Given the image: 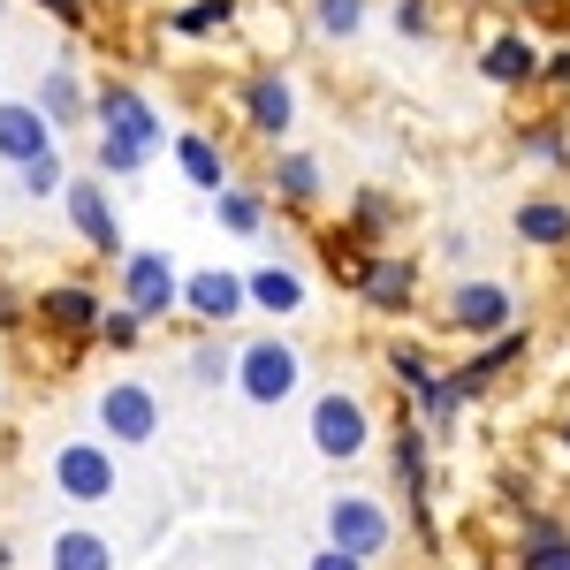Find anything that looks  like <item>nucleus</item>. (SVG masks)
Returning <instances> with one entry per match:
<instances>
[{
	"label": "nucleus",
	"mask_w": 570,
	"mask_h": 570,
	"mask_svg": "<svg viewBox=\"0 0 570 570\" xmlns=\"http://www.w3.org/2000/svg\"><path fill=\"white\" fill-rule=\"evenodd\" d=\"M91 343H99V351H115V357H130L137 343H145V320H137L130 305H115V297H107V312H99V335H91Z\"/></svg>",
	"instance_id": "72a5a7b5"
},
{
	"label": "nucleus",
	"mask_w": 570,
	"mask_h": 570,
	"mask_svg": "<svg viewBox=\"0 0 570 570\" xmlns=\"http://www.w3.org/2000/svg\"><path fill=\"white\" fill-rule=\"evenodd\" d=\"M228 389L244 403H259V411H282L289 395L305 389V351L289 335H252V343H236V381Z\"/></svg>",
	"instance_id": "f257e3e1"
},
{
	"label": "nucleus",
	"mask_w": 570,
	"mask_h": 570,
	"mask_svg": "<svg viewBox=\"0 0 570 570\" xmlns=\"http://www.w3.org/2000/svg\"><path fill=\"white\" fill-rule=\"evenodd\" d=\"M61 214H69V228H77V244H85V252H99V259H122V214H115L107 183L91 176V168L61 183Z\"/></svg>",
	"instance_id": "9b49d317"
},
{
	"label": "nucleus",
	"mask_w": 570,
	"mask_h": 570,
	"mask_svg": "<svg viewBox=\"0 0 570 570\" xmlns=\"http://www.w3.org/2000/svg\"><path fill=\"white\" fill-rule=\"evenodd\" d=\"M236 107H244V130L266 137V145H289V130H297V85H289L282 61H259L236 91Z\"/></svg>",
	"instance_id": "1a4fd4ad"
},
{
	"label": "nucleus",
	"mask_w": 570,
	"mask_h": 570,
	"mask_svg": "<svg viewBox=\"0 0 570 570\" xmlns=\"http://www.w3.org/2000/svg\"><path fill=\"white\" fill-rule=\"evenodd\" d=\"M168 145H176V168H183V183H190V190H206V198H214L220 183H236L228 153H220V145H214L206 130H176Z\"/></svg>",
	"instance_id": "5701e85b"
},
{
	"label": "nucleus",
	"mask_w": 570,
	"mask_h": 570,
	"mask_svg": "<svg viewBox=\"0 0 570 570\" xmlns=\"http://www.w3.org/2000/svg\"><path fill=\"white\" fill-rule=\"evenodd\" d=\"M510 570H570V532L556 518H525L518 532V563Z\"/></svg>",
	"instance_id": "393cba45"
},
{
	"label": "nucleus",
	"mask_w": 570,
	"mask_h": 570,
	"mask_svg": "<svg viewBox=\"0 0 570 570\" xmlns=\"http://www.w3.org/2000/svg\"><path fill=\"white\" fill-rule=\"evenodd\" d=\"M381 365H389V381L403 389V403H419V395H426V389L441 381V365H426V357L411 351V343H395V351L381 357Z\"/></svg>",
	"instance_id": "2f4dec72"
},
{
	"label": "nucleus",
	"mask_w": 570,
	"mask_h": 570,
	"mask_svg": "<svg viewBox=\"0 0 570 570\" xmlns=\"http://www.w3.org/2000/svg\"><path fill=\"white\" fill-rule=\"evenodd\" d=\"M389 23H395V39H411V46L441 39V8H434V0H395Z\"/></svg>",
	"instance_id": "f704fd0d"
},
{
	"label": "nucleus",
	"mask_w": 570,
	"mask_h": 570,
	"mask_svg": "<svg viewBox=\"0 0 570 570\" xmlns=\"http://www.w3.org/2000/svg\"><path fill=\"white\" fill-rule=\"evenodd\" d=\"M0 16H8V0H0Z\"/></svg>",
	"instance_id": "37998d69"
},
{
	"label": "nucleus",
	"mask_w": 570,
	"mask_h": 570,
	"mask_svg": "<svg viewBox=\"0 0 570 570\" xmlns=\"http://www.w3.org/2000/svg\"><path fill=\"white\" fill-rule=\"evenodd\" d=\"M39 153H53L46 115L31 99H8V91H0V168H23V160H39Z\"/></svg>",
	"instance_id": "aec40b11"
},
{
	"label": "nucleus",
	"mask_w": 570,
	"mask_h": 570,
	"mask_svg": "<svg viewBox=\"0 0 570 570\" xmlns=\"http://www.w3.org/2000/svg\"><path fill=\"white\" fill-rule=\"evenodd\" d=\"M91 411H99V441L107 449H153L160 441V389L137 381V373L107 381V389L91 395Z\"/></svg>",
	"instance_id": "20e7f679"
},
{
	"label": "nucleus",
	"mask_w": 570,
	"mask_h": 570,
	"mask_svg": "<svg viewBox=\"0 0 570 570\" xmlns=\"http://www.w3.org/2000/svg\"><path fill=\"white\" fill-rule=\"evenodd\" d=\"M441 327L464 335V343H487V335L518 327V289L494 282V274H456V289L441 297Z\"/></svg>",
	"instance_id": "39448f33"
},
{
	"label": "nucleus",
	"mask_w": 570,
	"mask_h": 570,
	"mask_svg": "<svg viewBox=\"0 0 570 570\" xmlns=\"http://www.w3.org/2000/svg\"><path fill=\"white\" fill-rule=\"evenodd\" d=\"M532 91H570V46L540 53V85H532Z\"/></svg>",
	"instance_id": "e433bc0d"
},
{
	"label": "nucleus",
	"mask_w": 570,
	"mask_h": 570,
	"mask_svg": "<svg viewBox=\"0 0 570 570\" xmlns=\"http://www.w3.org/2000/svg\"><path fill=\"white\" fill-rule=\"evenodd\" d=\"M510 8H548V0H510Z\"/></svg>",
	"instance_id": "a19ab883"
},
{
	"label": "nucleus",
	"mask_w": 570,
	"mask_h": 570,
	"mask_svg": "<svg viewBox=\"0 0 570 570\" xmlns=\"http://www.w3.org/2000/svg\"><path fill=\"white\" fill-rule=\"evenodd\" d=\"M525 357H532V327H502V335H487L480 351L464 357V365H449V373H456V389H464L472 403H480V395L494 389L502 373H518Z\"/></svg>",
	"instance_id": "2eb2a0df"
},
{
	"label": "nucleus",
	"mask_w": 570,
	"mask_h": 570,
	"mask_svg": "<svg viewBox=\"0 0 570 570\" xmlns=\"http://www.w3.org/2000/svg\"><path fill=\"white\" fill-rule=\"evenodd\" d=\"M518 153H525L540 176H570V122H563V115L525 122V130H518Z\"/></svg>",
	"instance_id": "a878e982"
},
{
	"label": "nucleus",
	"mask_w": 570,
	"mask_h": 570,
	"mask_svg": "<svg viewBox=\"0 0 570 570\" xmlns=\"http://www.w3.org/2000/svg\"><path fill=\"white\" fill-rule=\"evenodd\" d=\"M99 312H107V289H91V282H46L39 297H31V320H39L53 343H69V351H85L91 335H99Z\"/></svg>",
	"instance_id": "6e6552de"
},
{
	"label": "nucleus",
	"mask_w": 570,
	"mask_h": 570,
	"mask_svg": "<svg viewBox=\"0 0 570 570\" xmlns=\"http://www.w3.org/2000/svg\"><path fill=\"white\" fill-rule=\"evenodd\" d=\"M228 23H236V0H183V8H168V31L176 39H214Z\"/></svg>",
	"instance_id": "cd10ccee"
},
{
	"label": "nucleus",
	"mask_w": 570,
	"mask_h": 570,
	"mask_svg": "<svg viewBox=\"0 0 570 570\" xmlns=\"http://www.w3.org/2000/svg\"><path fill=\"white\" fill-rule=\"evenodd\" d=\"M365 259H373V244L357 236L351 220H343V228H320V266H327V274H335L343 289H351L357 274H365Z\"/></svg>",
	"instance_id": "bb28decb"
},
{
	"label": "nucleus",
	"mask_w": 570,
	"mask_h": 570,
	"mask_svg": "<svg viewBox=\"0 0 570 570\" xmlns=\"http://www.w3.org/2000/svg\"><path fill=\"white\" fill-rule=\"evenodd\" d=\"M46 570H115V540L99 525H61L46 540Z\"/></svg>",
	"instance_id": "b1692460"
},
{
	"label": "nucleus",
	"mask_w": 570,
	"mask_h": 570,
	"mask_svg": "<svg viewBox=\"0 0 570 570\" xmlns=\"http://www.w3.org/2000/svg\"><path fill=\"white\" fill-rule=\"evenodd\" d=\"M244 305H252V297H244V274H236V266H190V274H183V312H190L206 335H220L228 320H244Z\"/></svg>",
	"instance_id": "4468645a"
},
{
	"label": "nucleus",
	"mask_w": 570,
	"mask_h": 570,
	"mask_svg": "<svg viewBox=\"0 0 570 570\" xmlns=\"http://www.w3.org/2000/svg\"><path fill=\"white\" fill-rule=\"evenodd\" d=\"M115 487H122V464H115V449H107L99 434L53 449V494H61V502L99 510V502H115Z\"/></svg>",
	"instance_id": "0eeeda50"
},
{
	"label": "nucleus",
	"mask_w": 570,
	"mask_h": 570,
	"mask_svg": "<svg viewBox=\"0 0 570 570\" xmlns=\"http://www.w3.org/2000/svg\"><path fill=\"white\" fill-rule=\"evenodd\" d=\"M389 464H395V487H403V502H411V525H419V540L434 548V510H426V494H434V441L419 434V419L403 411L395 419V441H389Z\"/></svg>",
	"instance_id": "9d476101"
},
{
	"label": "nucleus",
	"mask_w": 570,
	"mask_h": 570,
	"mask_svg": "<svg viewBox=\"0 0 570 570\" xmlns=\"http://www.w3.org/2000/svg\"><path fill=\"white\" fill-rule=\"evenodd\" d=\"M39 8L61 23V31H85V23H91V0H39Z\"/></svg>",
	"instance_id": "4c0bfd02"
},
{
	"label": "nucleus",
	"mask_w": 570,
	"mask_h": 570,
	"mask_svg": "<svg viewBox=\"0 0 570 570\" xmlns=\"http://www.w3.org/2000/svg\"><path fill=\"white\" fill-rule=\"evenodd\" d=\"M343 220H351L357 236H365V244L381 252V236L395 228V198H389V190H357V198H351V214H343Z\"/></svg>",
	"instance_id": "473e14b6"
},
{
	"label": "nucleus",
	"mask_w": 570,
	"mask_h": 570,
	"mask_svg": "<svg viewBox=\"0 0 570 570\" xmlns=\"http://www.w3.org/2000/svg\"><path fill=\"white\" fill-rule=\"evenodd\" d=\"M244 297H252L259 312H274V320H297L312 289H305V274H297L289 259H266V266H252V274H244Z\"/></svg>",
	"instance_id": "4be33fe9"
},
{
	"label": "nucleus",
	"mask_w": 570,
	"mask_h": 570,
	"mask_svg": "<svg viewBox=\"0 0 570 570\" xmlns=\"http://www.w3.org/2000/svg\"><path fill=\"white\" fill-rule=\"evenodd\" d=\"M305 570H373V563H357V556H343V548H320Z\"/></svg>",
	"instance_id": "58836bf2"
},
{
	"label": "nucleus",
	"mask_w": 570,
	"mask_h": 570,
	"mask_svg": "<svg viewBox=\"0 0 570 570\" xmlns=\"http://www.w3.org/2000/svg\"><path fill=\"white\" fill-rule=\"evenodd\" d=\"M145 145H130V137H107L99 130V145H91V176L99 183H130V176H145Z\"/></svg>",
	"instance_id": "c85d7f7f"
},
{
	"label": "nucleus",
	"mask_w": 570,
	"mask_h": 570,
	"mask_svg": "<svg viewBox=\"0 0 570 570\" xmlns=\"http://www.w3.org/2000/svg\"><path fill=\"white\" fill-rule=\"evenodd\" d=\"M115 305H130L145 327L176 320L183 312V266L168 252H122L115 259Z\"/></svg>",
	"instance_id": "7ed1b4c3"
},
{
	"label": "nucleus",
	"mask_w": 570,
	"mask_h": 570,
	"mask_svg": "<svg viewBox=\"0 0 570 570\" xmlns=\"http://www.w3.org/2000/svg\"><path fill=\"white\" fill-rule=\"evenodd\" d=\"M183 373H190L198 389H228V381H236V343H220V335H206V343H190V357H183Z\"/></svg>",
	"instance_id": "c756f323"
},
{
	"label": "nucleus",
	"mask_w": 570,
	"mask_h": 570,
	"mask_svg": "<svg viewBox=\"0 0 570 570\" xmlns=\"http://www.w3.org/2000/svg\"><path fill=\"white\" fill-rule=\"evenodd\" d=\"M91 122H99L107 137H130V145H145V153H160V137H168L160 107H153L137 85H122V77H107V85L91 91Z\"/></svg>",
	"instance_id": "f8f14e48"
},
{
	"label": "nucleus",
	"mask_w": 570,
	"mask_h": 570,
	"mask_svg": "<svg viewBox=\"0 0 570 570\" xmlns=\"http://www.w3.org/2000/svg\"><path fill=\"white\" fill-rule=\"evenodd\" d=\"M16 183H23V198H61L69 160H61V153H39V160H23V168H16Z\"/></svg>",
	"instance_id": "c9c22d12"
},
{
	"label": "nucleus",
	"mask_w": 570,
	"mask_h": 570,
	"mask_svg": "<svg viewBox=\"0 0 570 570\" xmlns=\"http://www.w3.org/2000/svg\"><path fill=\"white\" fill-rule=\"evenodd\" d=\"M23 312H31V305H23V297H16V289H8V282H0V327H16V320H23Z\"/></svg>",
	"instance_id": "ea45409f"
},
{
	"label": "nucleus",
	"mask_w": 570,
	"mask_h": 570,
	"mask_svg": "<svg viewBox=\"0 0 570 570\" xmlns=\"http://www.w3.org/2000/svg\"><path fill=\"white\" fill-rule=\"evenodd\" d=\"M510 236H518L525 252H570V198L563 190H532V198H518Z\"/></svg>",
	"instance_id": "f3484780"
},
{
	"label": "nucleus",
	"mask_w": 570,
	"mask_h": 570,
	"mask_svg": "<svg viewBox=\"0 0 570 570\" xmlns=\"http://www.w3.org/2000/svg\"><path fill=\"white\" fill-rule=\"evenodd\" d=\"M31 107L46 115V130L61 137V130H85L91 122V85L77 77V61H53L39 77V91H31Z\"/></svg>",
	"instance_id": "dca6fc26"
},
{
	"label": "nucleus",
	"mask_w": 570,
	"mask_h": 570,
	"mask_svg": "<svg viewBox=\"0 0 570 570\" xmlns=\"http://www.w3.org/2000/svg\"><path fill=\"white\" fill-rule=\"evenodd\" d=\"M365 16H373V0H312V31L335 46H351L365 31Z\"/></svg>",
	"instance_id": "7c9ffc66"
},
{
	"label": "nucleus",
	"mask_w": 570,
	"mask_h": 570,
	"mask_svg": "<svg viewBox=\"0 0 570 570\" xmlns=\"http://www.w3.org/2000/svg\"><path fill=\"white\" fill-rule=\"evenodd\" d=\"M351 289H357V305H365V312L411 320V312H419V259H403V252H373Z\"/></svg>",
	"instance_id": "ddd939ff"
},
{
	"label": "nucleus",
	"mask_w": 570,
	"mask_h": 570,
	"mask_svg": "<svg viewBox=\"0 0 570 570\" xmlns=\"http://www.w3.org/2000/svg\"><path fill=\"white\" fill-rule=\"evenodd\" d=\"M480 77L494 91H532L540 85V46H532L525 31H494V39L480 46Z\"/></svg>",
	"instance_id": "6ab92c4d"
},
{
	"label": "nucleus",
	"mask_w": 570,
	"mask_h": 570,
	"mask_svg": "<svg viewBox=\"0 0 570 570\" xmlns=\"http://www.w3.org/2000/svg\"><path fill=\"white\" fill-rule=\"evenodd\" d=\"M266 198H274V206H289V214H312V206L327 198V176H320V160H312V153H297V145H274Z\"/></svg>",
	"instance_id": "a211bd4d"
},
{
	"label": "nucleus",
	"mask_w": 570,
	"mask_h": 570,
	"mask_svg": "<svg viewBox=\"0 0 570 570\" xmlns=\"http://www.w3.org/2000/svg\"><path fill=\"white\" fill-rule=\"evenodd\" d=\"M563 456H570V419H563Z\"/></svg>",
	"instance_id": "79ce46f5"
},
{
	"label": "nucleus",
	"mask_w": 570,
	"mask_h": 570,
	"mask_svg": "<svg viewBox=\"0 0 570 570\" xmlns=\"http://www.w3.org/2000/svg\"><path fill=\"white\" fill-rule=\"evenodd\" d=\"M305 434H312V456H327V464H357L365 449H373V403L351 389H320L305 411Z\"/></svg>",
	"instance_id": "f03ea898"
},
{
	"label": "nucleus",
	"mask_w": 570,
	"mask_h": 570,
	"mask_svg": "<svg viewBox=\"0 0 570 570\" xmlns=\"http://www.w3.org/2000/svg\"><path fill=\"white\" fill-rule=\"evenodd\" d=\"M327 548H343L357 563H381L395 548V510L381 494H365V487H343V494L327 502Z\"/></svg>",
	"instance_id": "423d86ee"
},
{
	"label": "nucleus",
	"mask_w": 570,
	"mask_h": 570,
	"mask_svg": "<svg viewBox=\"0 0 570 570\" xmlns=\"http://www.w3.org/2000/svg\"><path fill=\"white\" fill-rule=\"evenodd\" d=\"M214 228L220 236H266V228H274V198H266L259 183H220L214 190Z\"/></svg>",
	"instance_id": "412c9836"
}]
</instances>
